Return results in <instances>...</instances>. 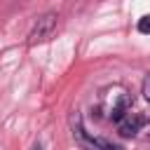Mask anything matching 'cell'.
Returning <instances> with one entry per match:
<instances>
[{
  "mask_svg": "<svg viewBox=\"0 0 150 150\" xmlns=\"http://www.w3.org/2000/svg\"><path fill=\"white\" fill-rule=\"evenodd\" d=\"M138 30L141 33H150V14H145V16L138 19Z\"/></svg>",
  "mask_w": 150,
  "mask_h": 150,
  "instance_id": "cell-5",
  "label": "cell"
},
{
  "mask_svg": "<svg viewBox=\"0 0 150 150\" xmlns=\"http://www.w3.org/2000/svg\"><path fill=\"white\" fill-rule=\"evenodd\" d=\"M30 150H42V148H40V145H33V148H30Z\"/></svg>",
  "mask_w": 150,
  "mask_h": 150,
  "instance_id": "cell-7",
  "label": "cell"
},
{
  "mask_svg": "<svg viewBox=\"0 0 150 150\" xmlns=\"http://www.w3.org/2000/svg\"><path fill=\"white\" fill-rule=\"evenodd\" d=\"M129 108H131V98H129L127 94H120L117 101H115L112 108H110V120H112V122H120L122 117H127Z\"/></svg>",
  "mask_w": 150,
  "mask_h": 150,
  "instance_id": "cell-4",
  "label": "cell"
},
{
  "mask_svg": "<svg viewBox=\"0 0 150 150\" xmlns=\"http://www.w3.org/2000/svg\"><path fill=\"white\" fill-rule=\"evenodd\" d=\"M148 122H150V120H148Z\"/></svg>",
  "mask_w": 150,
  "mask_h": 150,
  "instance_id": "cell-8",
  "label": "cell"
},
{
  "mask_svg": "<svg viewBox=\"0 0 150 150\" xmlns=\"http://www.w3.org/2000/svg\"><path fill=\"white\" fill-rule=\"evenodd\" d=\"M145 124H148L145 115H141V112H127V117H122L117 122V134L122 138H134Z\"/></svg>",
  "mask_w": 150,
  "mask_h": 150,
  "instance_id": "cell-2",
  "label": "cell"
},
{
  "mask_svg": "<svg viewBox=\"0 0 150 150\" xmlns=\"http://www.w3.org/2000/svg\"><path fill=\"white\" fill-rule=\"evenodd\" d=\"M77 134H80L82 143H84L89 150H124L122 145H117V143H112V141H108V138H101V136H89L82 127L77 129Z\"/></svg>",
  "mask_w": 150,
  "mask_h": 150,
  "instance_id": "cell-3",
  "label": "cell"
},
{
  "mask_svg": "<svg viewBox=\"0 0 150 150\" xmlns=\"http://www.w3.org/2000/svg\"><path fill=\"white\" fill-rule=\"evenodd\" d=\"M56 21H59L56 12H47V14H42V16L38 19V23L33 26L30 35H28V45H38V42H45V40H49V38L54 35Z\"/></svg>",
  "mask_w": 150,
  "mask_h": 150,
  "instance_id": "cell-1",
  "label": "cell"
},
{
  "mask_svg": "<svg viewBox=\"0 0 150 150\" xmlns=\"http://www.w3.org/2000/svg\"><path fill=\"white\" fill-rule=\"evenodd\" d=\"M141 94H143V98H145V101H150V75H145V80H143V89H141Z\"/></svg>",
  "mask_w": 150,
  "mask_h": 150,
  "instance_id": "cell-6",
  "label": "cell"
}]
</instances>
